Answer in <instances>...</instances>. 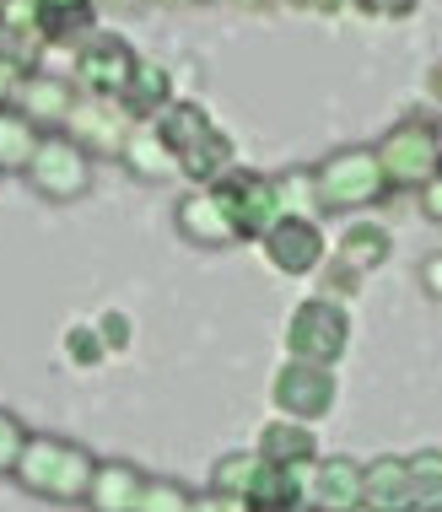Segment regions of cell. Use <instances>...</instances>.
<instances>
[{"label": "cell", "instance_id": "3", "mask_svg": "<svg viewBox=\"0 0 442 512\" xmlns=\"http://www.w3.org/2000/svg\"><path fill=\"white\" fill-rule=\"evenodd\" d=\"M319 178V200L324 211H372V205H383L394 195L389 178H383V162L372 146H345V151H329V157L313 168Z\"/></svg>", "mask_w": 442, "mask_h": 512}, {"label": "cell", "instance_id": "20", "mask_svg": "<svg viewBox=\"0 0 442 512\" xmlns=\"http://www.w3.org/2000/svg\"><path fill=\"white\" fill-rule=\"evenodd\" d=\"M248 512H297L308 507V486H302V469H281V464H265L259 459V475L243 496Z\"/></svg>", "mask_w": 442, "mask_h": 512}, {"label": "cell", "instance_id": "10", "mask_svg": "<svg viewBox=\"0 0 442 512\" xmlns=\"http://www.w3.org/2000/svg\"><path fill=\"white\" fill-rule=\"evenodd\" d=\"M259 248H265V259L281 275H313V270H324V254H329L319 221H302V216H281L259 238Z\"/></svg>", "mask_w": 442, "mask_h": 512}, {"label": "cell", "instance_id": "32", "mask_svg": "<svg viewBox=\"0 0 442 512\" xmlns=\"http://www.w3.org/2000/svg\"><path fill=\"white\" fill-rule=\"evenodd\" d=\"M189 512H248V507H243V502H232V496H216L211 486H205V491H195Z\"/></svg>", "mask_w": 442, "mask_h": 512}, {"label": "cell", "instance_id": "1", "mask_svg": "<svg viewBox=\"0 0 442 512\" xmlns=\"http://www.w3.org/2000/svg\"><path fill=\"white\" fill-rule=\"evenodd\" d=\"M151 130H157V141L168 146L178 178H189V189H211V184H221V178L238 168V146H232V135L221 130L195 98H173L157 119H151Z\"/></svg>", "mask_w": 442, "mask_h": 512}, {"label": "cell", "instance_id": "22", "mask_svg": "<svg viewBox=\"0 0 442 512\" xmlns=\"http://www.w3.org/2000/svg\"><path fill=\"white\" fill-rule=\"evenodd\" d=\"M119 157L130 162V168L141 173L146 184H162V178H173V173H178V168H173V157H168V146L157 141V130H151V124H135Z\"/></svg>", "mask_w": 442, "mask_h": 512}, {"label": "cell", "instance_id": "23", "mask_svg": "<svg viewBox=\"0 0 442 512\" xmlns=\"http://www.w3.org/2000/svg\"><path fill=\"white\" fill-rule=\"evenodd\" d=\"M275 200H281V216H302V221H319V216H324L319 178H313V168H286V173H275Z\"/></svg>", "mask_w": 442, "mask_h": 512}, {"label": "cell", "instance_id": "38", "mask_svg": "<svg viewBox=\"0 0 442 512\" xmlns=\"http://www.w3.org/2000/svg\"><path fill=\"white\" fill-rule=\"evenodd\" d=\"M238 6H243V11H275L281 0H238Z\"/></svg>", "mask_w": 442, "mask_h": 512}, {"label": "cell", "instance_id": "25", "mask_svg": "<svg viewBox=\"0 0 442 512\" xmlns=\"http://www.w3.org/2000/svg\"><path fill=\"white\" fill-rule=\"evenodd\" d=\"M410 491H416V512H442V448H421L405 459Z\"/></svg>", "mask_w": 442, "mask_h": 512}, {"label": "cell", "instance_id": "14", "mask_svg": "<svg viewBox=\"0 0 442 512\" xmlns=\"http://www.w3.org/2000/svg\"><path fill=\"white\" fill-rule=\"evenodd\" d=\"M130 130L135 124L124 119V108L119 103H98V98H81L76 103V114H71V135L81 146L98 157V151H108V157H119L124 141H130Z\"/></svg>", "mask_w": 442, "mask_h": 512}, {"label": "cell", "instance_id": "2", "mask_svg": "<svg viewBox=\"0 0 442 512\" xmlns=\"http://www.w3.org/2000/svg\"><path fill=\"white\" fill-rule=\"evenodd\" d=\"M98 475V459H92L81 442L71 437H38L27 432V448L11 480L27 491V496H44V502H60V507H81L87 502V486Z\"/></svg>", "mask_w": 442, "mask_h": 512}, {"label": "cell", "instance_id": "4", "mask_svg": "<svg viewBox=\"0 0 442 512\" xmlns=\"http://www.w3.org/2000/svg\"><path fill=\"white\" fill-rule=\"evenodd\" d=\"M27 184H33L38 200L49 205H76L92 189V151L76 141L71 130H44L33 162H27Z\"/></svg>", "mask_w": 442, "mask_h": 512}, {"label": "cell", "instance_id": "42", "mask_svg": "<svg viewBox=\"0 0 442 512\" xmlns=\"http://www.w3.org/2000/svg\"><path fill=\"white\" fill-rule=\"evenodd\" d=\"M162 6H173V0H162Z\"/></svg>", "mask_w": 442, "mask_h": 512}, {"label": "cell", "instance_id": "6", "mask_svg": "<svg viewBox=\"0 0 442 512\" xmlns=\"http://www.w3.org/2000/svg\"><path fill=\"white\" fill-rule=\"evenodd\" d=\"M378 162H383V178L389 189H421L442 173V157H437V124L426 119H399L378 146Z\"/></svg>", "mask_w": 442, "mask_h": 512}, {"label": "cell", "instance_id": "27", "mask_svg": "<svg viewBox=\"0 0 442 512\" xmlns=\"http://www.w3.org/2000/svg\"><path fill=\"white\" fill-rule=\"evenodd\" d=\"M65 356H71L76 367H98L103 356H108L98 324H71V329H65Z\"/></svg>", "mask_w": 442, "mask_h": 512}, {"label": "cell", "instance_id": "36", "mask_svg": "<svg viewBox=\"0 0 442 512\" xmlns=\"http://www.w3.org/2000/svg\"><path fill=\"white\" fill-rule=\"evenodd\" d=\"M98 0H38V11H92Z\"/></svg>", "mask_w": 442, "mask_h": 512}, {"label": "cell", "instance_id": "29", "mask_svg": "<svg viewBox=\"0 0 442 512\" xmlns=\"http://www.w3.org/2000/svg\"><path fill=\"white\" fill-rule=\"evenodd\" d=\"M367 275H356V270H345L340 259L329 265V275H324V292L319 297H329V302H340V297H356V286H362Z\"/></svg>", "mask_w": 442, "mask_h": 512}, {"label": "cell", "instance_id": "15", "mask_svg": "<svg viewBox=\"0 0 442 512\" xmlns=\"http://www.w3.org/2000/svg\"><path fill=\"white\" fill-rule=\"evenodd\" d=\"M362 512H416V491H410L405 459L383 453V459L362 464Z\"/></svg>", "mask_w": 442, "mask_h": 512}, {"label": "cell", "instance_id": "41", "mask_svg": "<svg viewBox=\"0 0 442 512\" xmlns=\"http://www.w3.org/2000/svg\"><path fill=\"white\" fill-rule=\"evenodd\" d=\"M297 512H313V507H297Z\"/></svg>", "mask_w": 442, "mask_h": 512}, {"label": "cell", "instance_id": "17", "mask_svg": "<svg viewBox=\"0 0 442 512\" xmlns=\"http://www.w3.org/2000/svg\"><path fill=\"white\" fill-rule=\"evenodd\" d=\"M146 486V469H135L130 459H98V475L87 486V512H135Z\"/></svg>", "mask_w": 442, "mask_h": 512}, {"label": "cell", "instance_id": "24", "mask_svg": "<svg viewBox=\"0 0 442 512\" xmlns=\"http://www.w3.org/2000/svg\"><path fill=\"white\" fill-rule=\"evenodd\" d=\"M254 475H259V453H254V448L221 453V459L211 464V491H216V496H232V502H243L248 486H254Z\"/></svg>", "mask_w": 442, "mask_h": 512}, {"label": "cell", "instance_id": "11", "mask_svg": "<svg viewBox=\"0 0 442 512\" xmlns=\"http://www.w3.org/2000/svg\"><path fill=\"white\" fill-rule=\"evenodd\" d=\"M308 486V507L313 512H362V464L345 459V453H319L302 475Z\"/></svg>", "mask_w": 442, "mask_h": 512}, {"label": "cell", "instance_id": "33", "mask_svg": "<svg viewBox=\"0 0 442 512\" xmlns=\"http://www.w3.org/2000/svg\"><path fill=\"white\" fill-rule=\"evenodd\" d=\"M421 292L426 297H442V248L421 259Z\"/></svg>", "mask_w": 442, "mask_h": 512}, {"label": "cell", "instance_id": "39", "mask_svg": "<svg viewBox=\"0 0 442 512\" xmlns=\"http://www.w3.org/2000/svg\"><path fill=\"white\" fill-rule=\"evenodd\" d=\"M437 157H442V119H437Z\"/></svg>", "mask_w": 442, "mask_h": 512}, {"label": "cell", "instance_id": "26", "mask_svg": "<svg viewBox=\"0 0 442 512\" xmlns=\"http://www.w3.org/2000/svg\"><path fill=\"white\" fill-rule=\"evenodd\" d=\"M189 502H195L189 486H178V480H168V475H146L135 512H189Z\"/></svg>", "mask_w": 442, "mask_h": 512}, {"label": "cell", "instance_id": "28", "mask_svg": "<svg viewBox=\"0 0 442 512\" xmlns=\"http://www.w3.org/2000/svg\"><path fill=\"white\" fill-rule=\"evenodd\" d=\"M22 448H27V426L11 410H0V475H11V469H17Z\"/></svg>", "mask_w": 442, "mask_h": 512}, {"label": "cell", "instance_id": "16", "mask_svg": "<svg viewBox=\"0 0 442 512\" xmlns=\"http://www.w3.org/2000/svg\"><path fill=\"white\" fill-rule=\"evenodd\" d=\"M254 453H259L265 464L302 469V475H308V464L319 459V437H313V426H302V421H286V415H275V421L259 426Z\"/></svg>", "mask_w": 442, "mask_h": 512}, {"label": "cell", "instance_id": "37", "mask_svg": "<svg viewBox=\"0 0 442 512\" xmlns=\"http://www.w3.org/2000/svg\"><path fill=\"white\" fill-rule=\"evenodd\" d=\"M426 92H432V103H442V60H432V71H426Z\"/></svg>", "mask_w": 442, "mask_h": 512}, {"label": "cell", "instance_id": "8", "mask_svg": "<svg viewBox=\"0 0 442 512\" xmlns=\"http://www.w3.org/2000/svg\"><path fill=\"white\" fill-rule=\"evenodd\" d=\"M270 399H275V410H281L286 421H302V426L324 421V415L335 410V399H340L335 367L286 356V362L275 367V378H270Z\"/></svg>", "mask_w": 442, "mask_h": 512}, {"label": "cell", "instance_id": "19", "mask_svg": "<svg viewBox=\"0 0 442 512\" xmlns=\"http://www.w3.org/2000/svg\"><path fill=\"white\" fill-rule=\"evenodd\" d=\"M340 265L345 270H356V275H372L383 265V259L394 254V232L383 227V221H367V216H356V221H345V232H340Z\"/></svg>", "mask_w": 442, "mask_h": 512}, {"label": "cell", "instance_id": "18", "mask_svg": "<svg viewBox=\"0 0 442 512\" xmlns=\"http://www.w3.org/2000/svg\"><path fill=\"white\" fill-rule=\"evenodd\" d=\"M168 103H173V71H168V65H157V60H141V65H135V76H130V87L119 92L124 119H130V124H151Z\"/></svg>", "mask_w": 442, "mask_h": 512}, {"label": "cell", "instance_id": "12", "mask_svg": "<svg viewBox=\"0 0 442 512\" xmlns=\"http://www.w3.org/2000/svg\"><path fill=\"white\" fill-rule=\"evenodd\" d=\"M173 227H178V238L195 243V248H227V243H238V227H232L227 205L216 200V189H184L178 205H173Z\"/></svg>", "mask_w": 442, "mask_h": 512}, {"label": "cell", "instance_id": "31", "mask_svg": "<svg viewBox=\"0 0 442 512\" xmlns=\"http://www.w3.org/2000/svg\"><path fill=\"white\" fill-rule=\"evenodd\" d=\"M98 335H103L108 351H124V345H130V335H135V324H130L124 313H103V318H98Z\"/></svg>", "mask_w": 442, "mask_h": 512}, {"label": "cell", "instance_id": "9", "mask_svg": "<svg viewBox=\"0 0 442 512\" xmlns=\"http://www.w3.org/2000/svg\"><path fill=\"white\" fill-rule=\"evenodd\" d=\"M216 189V200L227 205L232 227H238V243H259L265 232L281 221V200H275V178L254 173V168H232Z\"/></svg>", "mask_w": 442, "mask_h": 512}, {"label": "cell", "instance_id": "7", "mask_svg": "<svg viewBox=\"0 0 442 512\" xmlns=\"http://www.w3.org/2000/svg\"><path fill=\"white\" fill-rule=\"evenodd\" d=\"M141 54L124 44L119 33H92L76 44V65H71V81L81 98H98V103H119V92L130 87Z\"/></svg>", "mask_w": 442, "mask_h": 512}, {"label": "cell", "instance_id": "34", "mask_svg": "<svg viewBox=\"0 0 442 512\" xmlns=\"http://www.w3.org/2000/svg\"><path fill=\"white\" fill-rule=\"evenodd\" d=\"M281 6H292V11H308V17H340L351 0H281Z\"/></svg>", "mask_w": 442, "mask_h": 512}, {"label": "cell", "instance_id": "35", "mask_svg": "<svg viewBox=\"0 0 442 512\" xmlns=\"http://www.w3.org/2000/svg\"><path fill=\"white\" fill-rule=\"evenodd\" d=\"M421 211L432 221H442V173L432 178V184H421Z\"/></svg>", "mask_w": 442, "mask_h": 512}, {"label": "cell", "instance_id": "13", "mask_svg": "<svg viewBox=\"0 0 442 512\" xmlns=\"http://www.w3.org/2000/svg\"><path fill=\"white\" fill-rule=\"evenodd\" d=\"M76 103H81V92H76L71 76L27 71V81L17 87V103H11V108H17V114H27L33 124H71Z\"/></svg>", "mask_w": 442, "mask_h": 512}, {"label": "cell", "instance_id": "5", "mask_svg": "<svg viewBox=\"0 0 442 512\" xmlns=\"http://www.w3.org/2000/svg\"><path fill=\"white\" fill-rule=\"evenodd\" d=\"M345 351H351V308H345V302H329V297L297 302L292 318H286V356L335 367Z\"/></svg>", "mask_w": 442, "mask_h": 512}, {"label": "cell", "instance_id": "21", "mask_svg": "<svg viewBox=\"0 0 442 512\" xmlns=\"http://www.w3.org/2000/svg\"><path fill=\"white\" fill-rule=\"evenodd\" d=\"M38 141H44V130L33 119L17 114V108H0V173H27Z\"/></svg>", "mask_w": 442, "mask_h": 512}, {"label": "cell", "instance_id": "40", "mask_svg": "<svg viewBox=\"0 0 442 512\" xmlns=\"http://www.w3.org/2000/svg\"><path fill=\"white\" fill-rule=\"evenodd\" d=\"M200 6H216V0H200Z\"/></svg>", "mask_w": 442, "mask_h": 512}, {"label": "cell", "instance_id": "30", "mask_svg": "<svg viewBox=\"0 0 442 512\" xmlns=\"http://www.w3.org/2000/svg\"><path fill=\"white\" fill-rule=\"evenodd\" d=\"M356 11H367V17H389V22H405V17H416V6L421 0H351Z\"/></svg>", "mask_w": 442, "mask_h": 512}]
</instances>
